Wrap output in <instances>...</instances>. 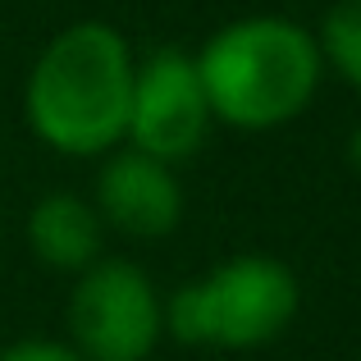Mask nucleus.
<instances>
[{
    "label": "nucleus",
    "mask_w": 361,
    "mask_h": 361,
    "mask_svg": "<svg viewBox=\"0 0 361 361\" xmlns=\"http://www.w3.org/2000/svg\"><path fill=\"white\" fill-rule=\"evenodd\" d=\"M133 73H137V55L115 23L78 18L60 27L27 69V128L37 133L42 147L60 156H110L115 147H123Z\"/></svg>",
    "instance_id": "1"
},
{
    "label": "nucleus",
    "mask_w": 361,
    "mask_h": 361,
    "mask_svg": "<svg viewBox=\"0 0 361 361\" xmlns=\"http://www.w3.org/2000/svg\"><path fill=\"white\" fill-rule=\"evenodd\" d=\"M192 64L211 119L238 133H270L307 115L325 78L316 32L283 14H247L215 27Z\"/></svg>",
    "instance_id": "2"
},
{
    "label": "nucleus",
    "mask_w": 361,
    "mask_h": 361,
    "mask_svg": "<svg viewBox=\"0 0 361 361\" xmlns=\"http://www.w3.org/2000/svg\"><path fill=\"white\" fill-rule=\"evenodd\" d=\"M302 307L298 274L265 252L220 261L165 302V329L188 348H265L293 325Z\"/></svg>",
    "instance_id": "3"
},
{
    "label": "nucleus",
    "mask_w": 361,
    "mask_h": 361,
    "mask_svg": "<svg viewBox=\"0 0 361 361\" xmlns=\"http://www.w3.org/2000/svg\"><path fill=\"white\" fill-rule=\"evenodd\" d=\"M165 334V302L128 256H101L69 293V343L87 361H147Z\"/></svg>",
    "instance_id": "4"
},
{
    "label": "nucleus",
    "mask_w": 361,
    "mask_h": 361,
    "mask_svg": "<svg viewBox=\"0 0 361 361\" xmlns=\"http://www.w3.org/2000/svg\"><path fill=\"white\" fill-rule=\"evenodd\" d=\"M211 123L215 119H211V106H206L192 55L160 46L147 60H137L123 147L156 156L165 165H178V160L202 151V142L211 137Z\"/></svg>",
    "instance_id": "5"
},
{
    "label": "nucleus",
    "mask_w": 361,
    "mask_h": 361,
    "mask_svg": "<svg viewBox=\"0 0 361 361\" xmlns=\"http://www.w3.org/2000/svg\"><path fill=\"white\" fill-rule=\"evenodd\" d=\"M92 206L101 224L119 229L123 238H165L183 220V183L165 160L142 156L133 147H115L97 174Z\"/></svg>",
    "instance_id": "6"
},
{
    "label": "nucleus",
    "mask_w": 361,
    "mask_h": 361,
    "mask_svg": "<svg viewBox=\"0 0 361 361\" xmlns=\"http://www.w3.org/2000/svg\"><path fill=\"white\" fill-rule=\"evenodd\" d=\"M101 238H106V224L87 197L46 192L27 211V247L51 270H87L92 261H101Z\"/></svg>",
    "instance_id": "7"
},
{
    "label": "nucleus",
    "mask_w": 361,
    "mask_h": 361,
    "mask_svg": "<svg viewBox=\"0 0 361 361\" xmlns=\"http://www.w3.org/2000/svg\"><path fill=\"white\" fill-rule=\"evenodd\" d=\"M316 46L325 69H334L348 87L361 92V0H334L325 9Z\"/></svg>",
    "instance_id": "8"
},
{
    "label": "nucleus",
    "mask_w": 361,
    "mask_h": 361,
    "mask_svg": "<svg viewBox=\"0 0 361 361\" xmlns=\"http://www.w3.org/2000/svg\"><path fill=\"white\" fill-rule=\"evenodd\" d=\"M0 361H87V357L64 338H18V343L0 348Z\"/></svg>",
    "instance_id": "9"
},
{
    "label": "nucleus",
    "mask_w": 361,
    "mask_h": 361,
    "mask_svg": "<svg viewBox=\"0 0 361 361\" xmlns=\"http://www.w3.org/2000/svg\"><path fill=\"white\" fill-rule=\"evenodd\" d=\"M348 156H353V165L361 169V123L353 128V137H348Z\"/></svg>",
    "instance_id": "10"
}]
</instances>
